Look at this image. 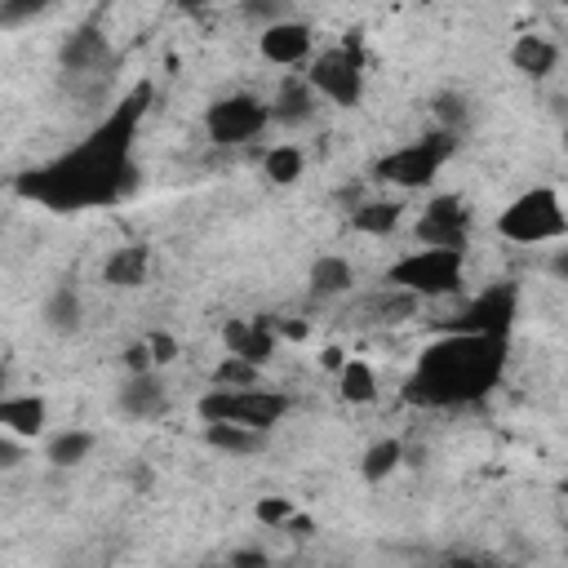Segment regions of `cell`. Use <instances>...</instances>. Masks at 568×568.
<instances>
[{
	"instance_id": "484cf974",
	"label": "cell",
	"mask_w": 568,
	"mask_h": 568,
	"mask_svg": "<svg viewBox=\"0 0 568 568\" xmlns=\"http://www.w3.org/2000/svg\"><path fill=\"white\" fill-rule=\"evenodd\" d=\"M430 115H435V124H439V129L457 133V129L470 120V98H466V93H457V89H444V93H435Z\"/></svg>"
},
{
	"instance_id": "52a82bcc",
	"label": "cell",
	"mask_w": 568,
	"mask_h": 568,
	"mask_svg": "<svg viewBox=\"0 0 568 568\" xmlns=\"http://www.w3.org/2000/svg\"><path fill=\"white\" fill-rule=\"evenodd\" d=\"M306 84L328 98L333 106H359L364 98V58L355 44H333L324 53L311 58V71H306Z\"/></svg>"
},
{
	"instance_id": "5b68a950",
	"label": "cell",
	"mask_w": 568,
	"mask_h": 568,
	"mask_svg": "<svg viewBox=\"0 0 568 568\" xmlns=\"http://www.w3.org/2000/svg\"><path fill=\"white\" fill-rule=\"evenodd\" d=\"M390 288H404L413 297H448L462 288V248H413L386 271Z\"/></svg>"
},
{
	"instance_id": "1f68e13d",
	"label": "cell",
	"mask_w": 568,
	"mask_h": 568,
	"mask_svg": "<svg viewBox=\"0 0 568 568\" xmlns=\"http://www.w3.org/2000/svg\"><path fill=\"white\" fill-rule=\"evenodd\" d=\"M124 368H129V373H146V368H155V359H151V346H146V337H142V342H129V346H124Z\"/></svg>"
},
{
	"instance_id": "5bb4252c",
	"label": "cell",
	"mask_w": 568,
	"mask_h": 568,
	"mask_svg": "<svg viewBox=\"0 0 568 568\" xmlns=\"http://www.w3.org/2000/svg\"><path fill=\"white\" fill-rule=\"evenodd\" d=\"M200 439L213 453H226V457H248V453L266 448V430H253V426H240V422H204Z\"/></svg>"
},
{
	"instance_id": "3957f363",
	"label": "cell",
	"mask_w": 568,
	"mask_h": 568,
	"mask_svg": "<svg viewBox=\"0 0 568 568\" xmlns=\"http://www.w3.org/2000/svg\"><path fill=\"white\" fill-rule=\"evenodd\" d=\"M564 231H568V213L555 186H532L515 195L497 217V235L510 244H550L564 240Z\"/></svg>"
},
{
	"instance_id": "4dcf8cb0",
	"label": "cell",
	"mask_w": 568,
	"mask_h": 568,
	"mask_svg": "<svg viewBox=\"0 0 568 568\" xmlns=\"http://www.w3.org/2000/svg\"><path fill=\"white\" fill-rule=\"evenodd\" d=\"M22 462H27V439L0 430V470H13V466H22Z\"/></svg>"
},
{
	"instance_id": "d6986e66",
	"label": "cell",
	"mask_w": 568,
	"mask_h": 568,
	"mask_svg": "<svg viewBox=\"0 0 568 568\" xmlns=\"http://www.w3.org/2000/svg\"><path fill=\"white\" fill-rule=\"evenodd\" d=\"M102 62H111V49H106V36L98 27H80L62 44V67L67 71H98Z\"/></svg>"
},
{
	"instance_id": "f546056e",
	"label": "cell",
	"mask_w": 568,
	"mask_h": 568,
	"mask_svg": "<svg viewBox=\"0 0 568 568\" xmlns=\"http://www.w3.org/2000/svg\"><path fill=\"white\" fill-rule=\"evenodd\" d=\"M284 9H288V0H240V13L253 18V22H262V27L275 22V18H288Z\"/></svg>"
},
{
	"instance_id": "6da1fadb",
	"label": "cell",
	"mask_w": 568,
	"mask_h": 568,
	"mask_svg": "<svg viewBox=\"0 0 568 568\" xmlns=\"http://www.w3.org/2000/svg\"><path fill=\"white\" fill-rule=\"evenodd\" d=\"M146 98L151 89H133L120 111L93 129L71 155H62L58 164L40 169V173H27L22 191L53 204V209H80V204H106V200H120L129 186H133V160H129V138H133V120L146 111Z\"/></svg>"
},
{
	"instance_id": "ba28073f",
	"label": "cell",
	"mask_w": 568,
	"mask_h": 568,
	"mask_svg": "<svg viewBox=\"0 0 568 568\" xmlns=\"http://www.w3.org/2000/svg\"><path fill=\"white\" fill-rule=\"evenodd\" d=\"M266 124H271V111L257 93H226L204 111V129L222 146H240L248 138H257Z\"/></svg>"
},
{
	"instance_id": "44dd1931",
	"label": "cell",
	"mask_w": 568,
	"mask_h": 568,
	"mask_svg": "<svg viewBox=\"0 0 568 568\" xmlns=\"http://www.w3.org/2000/svg\"><path fill=\"white\" fill-rule=\"evenodd\" d=\"M44 328L58 333V337H71L80 333V320H84V306H80V293L71 284H58L49 297H44Z\"/></svg>"
},
{
	"instance_id": "2e32d148",
	"label": "cell",
	"mask_w": 568,
	"mask_h": 568,
	"mask_svg": "<svg viewBox=\"0 0 568 568\" xmlns=\"http://www.w3.org/2000/svg\"><path fill=\"white\" fill-rule=\"evenodd\" d=\"M306 284H311V297H320V302H328V297H346V293L355 288V271H351V262H346V257L324 253V257H315V262H311Z\"/></svg>"
},
{
	"instance_id": "7a4b0ae2",
	"label": "cell",
	"mask_w": 568,
	"mask_h": 568,
	"mask_svg": "<svg viewBox=\"0 0 568 568\" xmlns=\"http://www.w3.org/2000/svg\"><path fill=\"white\" fill-rule=\"evenodd\" d=\"M501 364H506L501 333L457 328L422 351L417 373L408 377V399L430 404V408H453V404L479 399L501 377Z\"/></svg>"
},
{
	"instance_id": "cb8c5ba5",
	"label": "cell",
	"mask_w": 568,
	"mask_h": 568,
	"mask_svg": "<svg viewBox=\"0 0 568 568\" xmlns=\"http://www.w3.org/2000/svg\"><path fill=\"white\" fill-rule=\"evenodd\" d=\"M302 169H306V155H302L293 142H280V146H271V151L262 155V173H266V182H275V186H293V182L302 178Z\"/></svg>"
},
{
	"instance_id": "8fae6325",
	"label": "cell",
	"mask_w": 568,
	"mask_h": 568,
	"mask_svg": "<svg viewBox=\"0 0 568 568\" xmlns=\"http://www.w3.org/2000/svg\"><path fill=\"white\" fill-rule=\"evenodd\" d=\"M164 408H169V386H164V377H160L155 368L124 377V386H120V413H124V417L151 422V417H160Z\"/></svg>"
},
{
	"instance_id": "7402d4cb",
	"label": "cell",
	"mask_w": 568,
	"mask_h": 568,
	"mask_svg": "<svg viewBox=\"0 0 568 568\" xmlns=\"http://www.w3.org/2000/svg\"><path fill=\"white\" fill-rule=\"evenodd\" d=\"M399 213H404L399 200H364L351 209V226L359 235H390L399 226Z\"/></svg>"
},
{
	"instance_id": "7c38bea8",
	"label": "cell",
	"mask_w": 568,
	"mask_h": 568,
	"mask_svg": "<svg viewBox=\"0 0 568 568\" xmlns=\"http://www.w3.org/2000/svg\"><path fill=\"white\" fill-rule=\"evenodd\" d=\"M315 106H320V93L306 84V75H293L275 89V98L266 102L271 111V124H284V129H297V124H311L315 120Z\"/></svg>"
},
{
	"instance_id": "9a60e30c",
	"label": "cell",
	"mask_w": 568,
	"mask_h": 568,
	"mask_svg": "<svg viewBox=\"0 0 568 568\" xmlns=\"http://www.w3.org/2000/svg\"><path fill=\"white\" fill-rule=\"evenodd\" d=\"M510 62H515V71L528 75V80H546V75L559 67V44L528 31V36H519V40L510 44Z\"/></svg>"
},
{
	"instance_id": "d590c367",
	"label": "cell",
	"mask_w": 568,
	"mask_h": 568,
	"mask_svg": "<svg viewBox=\"0 0 568 568\" xmlns=\"http://www.w3.org/2000/svg\"><path fill=\"white\" fill-rule=\"evenodd\" d=\"M173 4H182V9H200V4H209V0H173Z\"/></svg>"
},
{
	"instance_id": "e575fe53",
	"label": "cell",
	"mask_w": 568,
	"mask_h": 568,
	"mask_svg": "<svg viewBox=\"0 0 568 568\" xmlns=\"http://www.w3.org/2000/svg\"><path fill=\"white\" fill-rule=\"evenodd\" d=\"M342 359H346V351H342V346H324V351H320V368H328V373H337V368H342Z\"/></svg>"
},
{
	"instance_id": "83f0119b",
	"label": "cell",
	"mask_w": 568,
	"mask_h": 568,
	"mask_svg": "<svg viewBox=\"0 0 568 568\" xmlns=\"http://www.w3.org/2000/svg\"><path fill=\"white\" fill-rule=\"evenodd\" d=\"M58 0H0V27H22V22H36L53 9Z\"/></svg>"
},
{
	"instance_id": "4fadbf2b",
	"label": "cell",
	"mask_w": 568,
	"mask_h": 568,
	"mask_svg": "<svg viewBox=\"0 0 568 568\" xmlns=\"http://www.w3.org/2000/svg\"><path fill=\"white\" fill-rule=\"evenodd\" d=\"M49 426V404L44 395H4L0 399V430L18 439H40Z\"/></svg>"
},
{
	"instance_id": "ac0fdd59",
	"label": "cell",
	"mask_w": 568,
	"mask_h": 568,
	"mask_svg": "<svg viewBox=\"0 0 568 568\" xmlns=\"http://www.w3.org/2000/svg\"><path fill=\"white\" fill-rule=\"evenodd\" d=\"M93 444H98V439H93V430H84V426L53 430V435L44 439V462H49V466H58V470H71V466L89 462Z\"/></svg>"
},
{
	"instance_id": "4316f807",
	"label": "cell",
	"mask_w": 568,
	"mask_h": 568,
	"mask_svg": "<svg viewBox=\"0 0 568 568\" xmlns=\"http://www.w3.org/2000/svg\"><path fill=\"white\" fill-rule=\"evenodd\" d=\"M257 382H262V364H253L244 355H231V351L213 368V386H257Z\"/></svg>"
},
{
	"instance_id": "d6a6232c",
	"label": "cell",
	"mask_w": 568,
	"mask_h": 568,
	"mask_svg": "<svg viewBox=\"0 0 568 568\" xmlns=\"http://www.w3.org/2000/svg\"><path fill=\"white\" fill-rule=\"evenodd\" d=\"M146 346H151V359H155V364L178 359V342H173L169 333H151V337H146Z\"/></svg>"
},
{
	"instance_id": "8992f818",
	"label": "cell",
	"mask_w": 568,
	"mask_h": 568,
	"mask_svg": "<svg viewBox=\"0 0 568 568\" xmlns=\"http://www.w3.org/2000/svg\"><path fill=\"white\" fill-rule=\"evenodd\" d=\"M200 422H240L253 430H271L288 413V395L262 390V386H213L195 404Z\"/></svg>"
},
{
	"instance_id": "e0dca14e",
	"label": "cell",
	"mask_w": 568,
	"mask_h": 568,
	"mask_svg": "<svg viewBox=\"0 0 568 568\" xmlns=\"http://www.w3.org/2000/svg\"><path fill=\"white\" fill-rule=\"evenodd\" d=\"M510 315H515V293H510V288H501V293L493 288V293H484V297L466 311L462 328H470V333H506Z\"/></svg>"
},
{
	"instance_id": "603a6c76",
	"label": "cell",
	"mask_w": 568,
	"mask_h": 568,
	"mask_svg": "<svg viewBox=\"0 0 568 568\" xmlns=\"http://www.w3.org/2000/svg\"><path fill=\"white\" fill-rule=\"evenodd\" d=\"M337 390H342V399L346 404H373L377 399V373H373V364L368 359H342V368H337Z\"/></svg>"
},
{
	"instance_id": "836d02e7",
	"label": "cell",
	"mask_w": 568,
	"mask_h": 568,
	"mask_svg": "<svg viewBox=\"0 0 568 568\" xmlns=\"http://www.w3.org/2000/svg\"><path fill=\"white\" fill-rule=\"evenodd\" d=\"M231 564H240V568H262V564H271V555L257 550V546H240V550H231Z\"/></svg>"
},
{
	"instance_id": "30bf717a",
	"label": "cell",
	"mask_w": 568,
	"mask_h": 568,
	"mask_svg": "<svg viewBox=\"0 0 568 568\" xmlns=\"http://www.w3.org/2000/svg\"><path fill=\"white\" fill-rule=\"evenodd\" d=\"M311 49H315V36H311V27L297 22V18H275V22H266L262 36H257V53H262L266 62H275V67H297V62L311 58Z\"/></svg>"
},
{
	"instance_id": "ffe728a7",
	"label": "cell",
	"mask_w": 568,
	"mask_h": 568,
	"mask_svg": "<svg viewBox=\"0 0 568 568\" xmlns=\"http://www.w3.org/2000/svg\"><path fill=\"white\" fill-rule=\"evenodd\" d=\"M146 271H151V253H146L142 244H124V248H115V253L102 262V280H106L111 288H138V284L146 280Z\"/></svg>"
},
{
	"instance_id": "9c48e42d",
	"label": "cell",
	"mask_w": 568,
	"mask_h": 568,
	"mask_svg": "<svg viewBox=\"0 0 568 568\" xmlns=\"http://www.w3.org/2000/svg\"><path fill=\"white\" fill-rule=\"evenodd\" d=\"M413 235L430 248H462L466 253V240H470V209L462 195H435L426 200V209L417 213V226Z\"/></svg>"
},
{
	"instance_id": "d4e9b609",
	"label": "cell",
	"mask_w": 568,
	"mask_h": 568,
	"mask_svg": "<svg viewBox=\"0 0 568 568\" xmlns=\"http://www.w3.org/2000/svg\"><path fill=\"white\" fill-rule=\"evenodd\" d=\"M399 462H404V444H399V439H377V444H368V453L359 457V475H364L368 484H382V479H390V475L399 470Z\"/></svg>"
},
{
	"instance_id": "277c9868",
	"label": "cell",
	"mask_w": 568,
	"mask_h": 568,
	"mask_svg": "<svg viewBox=\"0 0 568 568\" xmlns=\"http://www.w3.org/2000/svg\"><path fill=\"white\" fill-rule=\"evenodd\" d=\"M453 151H457V133H448V129H430V133H422L417 142H408V146L382 155L377 169H373V178L386 182V186H404V191H413V186L435 182V173L453 160Z\"/></svg>"
},
{
	"instance_id": "f1b7e54d",
	"label": "cell",
	"mask_w": 568,
	"mask_h": 568,
	"mask_svg": "<svg viewBox=\"0 0 568 568\" xmlns=\"http://www.w3.org/2000/svg\"><path fill=\"white\" fill-rule=\"evenodd\" d=\"M297 506L288 501V497H257V506H253V519L262 524V528H284V519L293 515Z\"/></svg>"
}]
</instances>
